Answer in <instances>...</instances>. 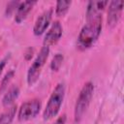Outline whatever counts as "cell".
<instances>
[{
    "label": "cell",
    "mask_w": 124,
    "mask_h": 124,
    "mask_svg": "<svg viewBox=\"0 0 124 124\" xmlns=\"http://www.w3.org/2000/svg\"><path fill=\"white\" fill-rule=\"evenodd\" d=\"M108 4V1H90L86 7V19L102 15V11Z\"/></svg>",
    "instance_id": "cell-10"
},
{
    "label": "cell",
    "mask_w": 124,
    "mask_h": 124,
    "mask_svg": "<svg viewBox=\"0 0 124 124\" xmlns=\"http://www.w3.org/2000/svg\"><path fill=\"white\" fill-rule=\"evenodd\" d=\"M19 1H11L7 4V7H6V11H5V14L7 16H10L15 11H16L18 5H19Z\"/></svg>",
    "instance_id": "cell-16"
},
{
    "label": "cell",
    "mask_w": 124,
    "mask_h": 124,
    "mask_svg": "<svg viewBox=\"0 0 124 124\" xmlns=\"http://www.w3.org/2000/svg\"><path fill=\"white\" fill-rule=\"evenodd\" d=\"M41 109V101L39 99H32L24 102L18 108L17 119L20 122L28 121L35 118Z\"/></svg>",
    "instance_id": "cell-5"
},
{
    "label": "cell",
    "mask_w": 124,
    "mask_h": 124,
    "mask_svg": "<svg viewBox=\"0 0 124 124\" xmlns=\"http://www.w3.org/2000/svg\"><path fill=\"white\" fill-rule=\"evenodd\" d=\"M123 9V2L122 1H110L108 3V25L110 27L117 24L118 20L120 19L121 13Z\"/></svg>",
    "instance_id": "cell-8"
},
{
    "label": "cell",
    "mask_w": 124,
    "mask_h": 124,
    "mask_svg": "<svg viewBox=\"0 0 124 124\" xmlns=\"http://www.w3.org/2000/svg\"><path fill=\"white\" fill-rule=\"evenodd\" d=\"M32 56H33V48L32 47H28L27 49H26V51H25V54H24V58H25V60H30L31 58H32Z\"/></svg>",
    "instance_id": "cell-18"
},
{
    "label": "cell",
    "mask_w": 124,
    "mask_h": 124,
    "mask_svg": "<svg viewBox=\"0 0 124 124\" xmlns=\"http://www.w3.org/2000/svg\"><path fill=\"white\" fill-rule=\"evenodd\" d=\"M72 2L69 0H59L56 2V6H55V15L57 16H64L71 6Z\"/></svg>",
    "instance_id": "cell-13"
},
{
    "label": "cell",
    "mask_w": 124,
    "mask_h": 124,
    "mask_svg": "<svg viewBox=\"0 0 124 124\" xmlns=\"http://www.w3.org/2000/svg\"><path fill=\"white\" fill-rule=\"evenodd\" d=\"M14 76H15V71H14V70H11V71H9L8 73L5 74V76H4V78H2L1 83H0V93L4 92V91L7 89L8 85L10 84V82H11V80L13 79Z\"/></svg>",
    "instance_id": "cell-15"
},
{
    "label": "cell",
    "mask_w": 124,
    "mask_h": 124,
    "mask_svg": "<svg viewBox=\"0 0 124 124\" xmlns=\"http://www.w3.org/2000/svg\"><path fill=\"white\" fill-rule=\"evenodd\" d=\"M64 97H65V84L63 82H60L53 89L46 103V106L44 109L43 118L45 120H49L58 114L63 103Z\"/></svg>",
    "instance_id": "cell-2"
},
{
    "label": "cell",
    "mask_w": 124,
    "mask_h": 124,
    "mask_svg": "<svg viewBox=\"0 0 124 124\" xmlns=\"http://www.w3.org/2000/svg\"><path fill=\"white\" fill-rule=\"evenodd\" d=\"M66 120H67V117H66V114H62L61 116H59L55 122L53 124H66Z\"/></svg>",
    "instance_id": "cell-19"
},
{
    "label": "cell",
    "mask_w": 124,
    "mask_h": 124,
    "mask_svg": "<svg viewBox=\"0 0 124 124\" xmlns=\"http://www.w3.org/2000/svg\"><path fill=\"white\" fill-rule=\"evenodd\" d=\"M17 111V106L16 105H12L9 107L1 115H0V124H12L16 113Z\"/></svg>",
    "instance_id": "cell-12"
},
{
    "label": "cell",
    "mask_w": 124,
    "mask_h": 124,
    "mask_svg": "<svg viewBox=\"0 0 124 124\" xmlns=\"http://www.w3.org/2000/svg\"><path fill=\"white\" fill-rule=\"evenodd\" d=\"M62 34H63V27L58 20H55L44 37V41H43L44 46L49 47L50 46L55 45L62 37Z\"/></svg>",
    "instance_id": "cell-6"
},
{
    "label": "cell",
    "mask_w": 124,
    "mask_h": 124,
    "mask_svg": "<svg viewBox=\"0 0 124 124\" xmlns=\"http://www.w3.org/2000/svg\"><path fill=\"white\" fill-rule=\"evenodd\" d=\"M102 31V15L87 18L78 37V47L81 50L91 47L99 39Z\"/></svg>",
    "instance_id": "cell-1"
},
{
    "label": "cell",
    "mask_w": 124,
    "mask_h": 124,
    "mask_svg": "<svg viewBox=\"0 0 124 124\" xmlns=\"http://www.w3.org/2000/svg\"><path fill=\"white\" fill-rule=\"evenodd\" d=\"M37 3V1H23L20 2L16 11V16H15V21L16 23L22 22L26 17L29 12L32 10L33 6Z\"/></svg>",
    "instance_id": "cell-9"
},
{
    "label": "cell",
    "mask_w": 124,
    "mask_h": 124,
    "mask_svg": "<svg viewBox=\"0 0 124 124\" xmlns=\"http://www.w3.org/2000/svg\"><path fill=\"white\" fill-rule=\"evenodd\" d=\"M63 60H64V56L62 53H56L53 58L51 59V62H50V70L53 71V72H57L59 71L60 67L62 66V63H63Z\"/></svg>",
    "instance_id": "cell-14"
},
{
    "label": "cell",
    "mask_w": 124,
    "mask_h": 124,
    "mask_svg": "<svg viewBox=\"0 0 124 124\" xmlns=\"http://www.w3.org/2000/svg\"><path fill=\"white\" fill-rule=\"evenodd\" d=\"M48 55H49V47L44 46L40 49L38 55L36 56L35 60L33 61V63L31 64V66L28 69L26 80H27V84L29 86H32L33 84H35L38 81V79L41 76V73H42V69L46 62Z\"/></svg>",
    "instance_id": "cell-4"
},
{
    "label": "cell",
    "mask_w": 124,
    "mask_h": 124,
    "mask_svg": "<svg viewBox=\"0 0 124 124\" xmlns=\"http://www.w3.org/2000/svg\"><path fill=\"white\" fill-rule=\"evenodd\" d=\"M52 12H53L52 9H47L37 17L33 27V33L35 36H41L42 34L45 33V31L46 30V28L50 23Z\"/></svg>",
    "instance_id": "cell-7"
},
{
    "label": "cell",
    "mask_w": 124,
    "mask_h": 124,
    "mask_svg": "<svg viewBox=\"0 0 124 124\" xmlns=\"http://www.w3.org/2000/svg\"><path fill=\"white\" fill-rule=\"evenodd\" d=\"M19 95V88L16 85H13L3 96L2 98V105L4 107H11L12 105H14V102L17 99Z\"/></svg>",
    "instance_id": "cell-11"
},
{
    "label": "cell",
    "mask_w": 124,
    "mask_h": 124,
    "mask_svg": "<svg viewBox=\"0 0 124 124\" xmlns=\"http://www.w3.org/2000/svg\"><path fill=\"white\" fill-rule=\"evenodd\" d=\"M94 92V84L91 81H87L82 86L78 97L77 99L76 105H75V111H74V118L76 122H79L84 113L86 112L88 106L90 104V101L92 99Z\"/></svg>",
    "instance_id": "cell-3"
},
{
    "label": "cell",
    "mask_w": 124,
    "mask_h": 124,
    "mask_svg": "<svg viewBox=\"0 0 124 124\" xmlns=\"http://www.w3.org/2000/svg\"><path fill=\"white\" fill-rule=\"evenodd\" d=\"M10 58H11V53H8L4 58H2V59L0 60V76H1V74H2V72H3V70H4V68H5V66H6L7 63L9 62Z\"/></svg>",
    "instance_id": "cell-17"
}]
</instances>
